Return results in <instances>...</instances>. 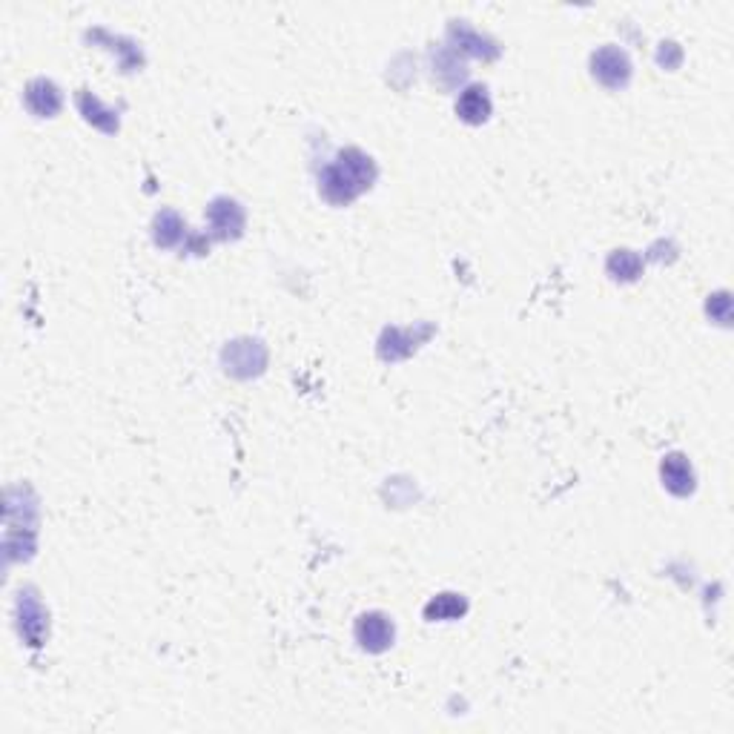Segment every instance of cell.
Returning <instances> with one entry per match:
<instances>
[{"instance_id": "obj_4", "label": "cell", "mask_w": 734, "mask_h": 734, "mask_svg": "<svg viewBox=\"0 0 734 734\" xmlns=\"http://www.w3.org/2000/svg\"><path fill=\"white\" fill-rule=\"evenodd\" d=\"M26 106L32 109L35 115H55L60 106V92L50 81H32L26 86Z\"/></svg>"}, {"instance_id": "obj_7", "label": "cell", "mask_w": 734, "mask_h": 734, "mask_svg": "<svg viewBox=\"0 0 734 734\" xmlns=\"http://www.w3.org/2000/svg\"><path fill=\"white\" fill-rule=\"evenodd\" d=\"M428 620H448V617H459L465 614V600H459L457 594H442L436 597L428 608H425Z\"/></svg>"}, {"instance_id": "obj_3", "label": "cell", "mask_w": 734, "mask_h": 734, "mask_svg": "<svg viewBox=\"0 0 734 734\" xmlns=\"http://www.w3.org/2000/svg\"><path fill=\"white\" fill-rule=\"evenodd\" d=\"M356 637L367 651H385L394 643V626L382 614H365L356 622Z\"/></svg>"}, {"instance_id": "obj_6", "label": "cell", "mask_w": 734, "mask_h": 734, "mask_svg": "<svg viewBox=\"0 0 734 734\" xmlns=\"http://www.w3.org/2000/svg\"><path fill=\"white\" fill-rule=\"evenodd\" d=\"M663 479H666V485L675 491V494H689L694 488V474H692V467L689 462H685L683 457H668L663 462Z\"/></svg>"}, {"instance_id": "obj_5", "label": "cell", "mask_w": 734, "mask_h": 734, "mask_svg": "<svg viewBox=\"0 0 734 734\" xmlns=\"http://www.w3.org/2000/svg\"><path fill=\"white\" fill-rule=\"evenodd\" d=\"M457 113H459L467 123L485 121L488 113H491V101H488L485 86H471L467 92H462V98H459V104H457Z\"/></svg>"}, {"instance_id": "obj_2", "label": "cell", "mask_w": 734, "mask_h": 734, "mask_svg": "<svg viewBox=\"0 0 734 734\" xmlns=\"http://www.w3.org/2000/svg\"><path fill=\"white\" fill-rule=\"evenodd\" d=\"M594 75L605 86H622L631 75V64H629L626 52L614 50V46H605V50H600L594 55Z\"/></svg>"}, {"instance_id": "obj_1", "label": "cell", "mask_w": 734, "mask_h": 734, "mask_svg": "<svg viewBox=\"0 0 734 734\" xmlns=\"http://www.w3.org/2000/svg\"><path fill=\"white\" fill-rule=\"evenodd\" d=\"M370 181H373L370 159H365V155L356 150H348L333 167H327V173L322 178V190L331 201L341 204V201H350L353 195L362 193L365 186H370Z\"/></svg>"}]
</instances>
